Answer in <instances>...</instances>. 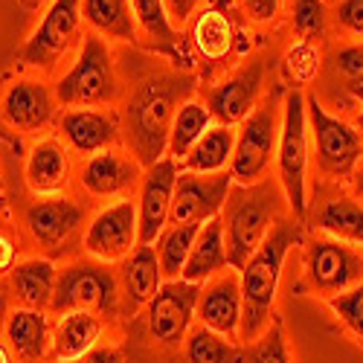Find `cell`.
I'll return each instance as SVG.
<instances>
[{
    "mask_svg": "<svg viewBox=\"0 0 363 363\" xmlns=\"http://www.w3.org/2000/svg\"><path fill=\"white\" fill-rule=\"evenodd\" d=\"M192 82L180 73H157L143 82L125 108V143L134 151V160L145 169L163 160L169 151V134L177 108L186 102Z\"/></svg>",
    "mask_w": 363,
    "mask_h": 363,
    "instance_id": "1",
    "label": "cell"
},
{
    "mask_svg": "<svg viewBox=\"0 0 363 363\" xmlns=\"http://www.w3.org/2000/svg\"><path fill=\"white\" fill-rule=\"evenodd\" d=\"M299 241V227L288 218H282L274 230L264 235L259 250L250 256V262L241 267V328H238V340L253 343L262 331L267 328L270 308H274L279 277H282V264L288 259V250Z\"/></svg>",
    "mask_w": 363,
    "mask_h": 363,
    "instance_id": "2",
    "label": "cell"
},
{
    "mask_svg": "<svg viewBox=\"0 0 363 363\" xmlns=\"http://www.w3.org/2000/svg\"><path fill=\"white\" fill-rule=\"evenodd\" d=\"M277 186L270 184H253L230 189V198L224 203V245H227V264L233 270H241L250 256L259 250L264 235L270 233V218L277 213Z\"/></svg>",
    "mask_w": 363,
    "mask_h": 363,
    "instance_id": "3",
    "label": "cell"
},
{
    "mask_svg": "<svg viewBox=\"0 0 363 363\" xmlns=\"http://www.w3.org/2000/svg\"><path fill=\"white\" fill-rule=\"evenodd\" d=\"M282 108L274 96H267L253 113L241 123V131L235 134V151L230 160V174L238 186L262 184L264 172L270 169L279 148V131H282Z\"/></svg>",
    "mask_w": 363,
    "mask_h": 363,
    "instance_id": "4",
    "label": "cell"
},
{
    "mask_svg": "<svg viewBox=\"0 0 363 363\" xmlns=\"http://www.w3.org/2000/svg\"><path fill=\"white\" fill-rule=\"evenodd\" d=\"M279 184L294 209V216L302 218L308 209L306 195V169H308V111L306 96L299 90H288L282 102V131H279Z\"/></svg>",
    "mask_w": 363,
    "mask_h": 363,
    "instance_id": "5",
    "label": "cell"
},
{
    "mask_svg": "<svg viewBox=\"0 0 363 363\" xmlns=\"http://www.w3.org/2000/svg\"><path fill=\"white\" fill-rule=\"evenodd\" d=\"M116 73L108 44L99 35H90L76 58V65L67 76L58 82L55 96L62 105L70 108H90V105H108L116 99Z\"/></svg>",
    "mask_w": 363,
    "mask_h": 363,
    "instance_id": "6",
    "label": "cell"
},
{
    "mask_svg": "<svg viewBox=\"0 0 363 363\" xmlns=\"http://www.w3.org/2000/svg\"><path fill=\"white\" fill-rule=\"evenodd\" d=\"M116 279L99 262H76L58 274L55 294L50 302L52 314H73V311H99L108 314L116 308Z\"/></svg>",
    "mask_w": 363,
    "mask_h": 363,
    "instance_id": "7",
    "label": "cell"
},
{
    "mask_svg": "<svg viewBox=\"0 0 363 363\" xmlns=\"http://www.w3.org/2000/svg\"><path fill=\"white\" fill-rule=\"evenodd\" d=\"M306 111L311 119V137H314V151H317V166L323 174L331 177H346L354 172L360 155H363V143L360 134L343 123V119L331 116L317 96L306 99Z\"/></svg>",
    "mask_w": 363,
    "mask_h": 363,
    "instance_id": "8",
    "label": "cell"
},
{
    "mask_svg": "<svg viewBox=\"0 0 363 363\" xmlns=\"http://www.w3.org/2000/svg\"><path fill=\"white\" fill-rule=\"evenodd\" d=\"M201 285L186 279H169L148 302V335L160 346H180L189 335V325L198 314Z\"/></svg>",
    "mask_w": 363,
    "mask_h": 363,
    "instance_id": "9",
    "label": "cell"
},
{
    "mask_svg": "<svg viewBox=\"0 0 363 363\" xmlns=\"http://www.w3.org/2000/svg\"><path fill=\"white\" fill-rule=\"evenodd\" d=\"M82 33V0H52L21 58L33 67H52Z\"/></svg>",
    "mask_w": 363,
    "mask_h": 363,
    "instance_id": "10",
    "label": "cell"
},
{
    "mask_svg": "<svg viewBox=\"0 0 363 363\" xmlns=\"http://www.w3.org/2000/svg\"><path fill=\"white\" fill-rule=\"evenodd\" d=\"M230 189H233L230 172H216V174L180 172L169 224H206L209 218H218L230 198Z\"/></svg>",
    "mask_w": 363,
    "mask_h": 363,
    "instance_id": "11",
    "label": "cell"
},
{
    "mask_svg": "<svg viewBox=\"0 0 363 363\" xmlns=\"http://www.w3.org/2000/svg\"><path fill=\"white\" fill-rule=\"evenodd\" d=\"M306 274L314 291L337 296L363 282V259L337 238H317L306 250Z\"/></svg>",
    "mask_w": 363,
    "mask_h": 363,
    "instance_id": "12",
    "label": "cell"
},
{
    "mask_svg": "<svg viewBox=\"0 0 363 363\" xmlns=\"http://www.w3.org/2000/svg\"><path fill=\"white\" fill-rule=\"evenodd\" d=\"M140 245V221L134 201H116L90 221L84 250L99 262H119Z\"/></svg>",
    "mask_w": 363,
    "mask_h": 363,
    "instance_id": "13",
    "label": "cell"
},
{
    "mask_svg": "<svg viewBox=\"0 0 363 363\" xmlns=\"http://www.w3.org/2000/svg\"><path fill=\"white\" fill-rule=\"evenodd\" d=\"M177 160L163 157L143 174L140 201H137V221H140V245H155L163 235L169 216H172V201L177 186Z\"/></svg>",
    "mask_w": 363,
    "mask_h": 363,
    "instance_id": "14",
    "label": "cell"
},
{
    "mask_svg": "<svg viewBox=\"0 0 363 363\" xmlns=\"http://www.w3.org/2000/svg\"><path fill=\"white\" fill-rule=\"evenodd\" d=\"M262 79H264V65L250 62L209 90L206 108L213 113V119H218V125L233 128L235 123H245V119L253 113V105L259 99Z\"/></svg>",
    "mask_w": 363,
    "mask_h": 363,
    "instance_id": "15",
    "label": "cell"
},
{
    "mask_svg": "<svg viewBox=\"0 0 363 363\" xmlns=\"http://www.w3.org/2000/svg\"><path fill=\"white\" fill-rule=\"evenodd\" d=\"M241 311H245V302H241V279L233 270H224V274L213 277L201 288V299H198L201 325L218 331L227 340H235L238 328H241Z\"/></svg>",
    "mask_w": 363,
    "mask_h": 363,
    "instance_id": "16",
    "label": "cell"
},
{
    "mask_svg": "<svg viewBox=\"0 0 363 363\" xmlns=\"http://www.w3.org/2000/svg\"><path fill=\"white\" fill-rule=\"evenodd\" d=\"M82 218H84L82 206L58 195L44 198L26 209V227L47 250H62V245H67V238L79 230Z\"/></svg>",
    "mask_w": 363,
    "mask_h": 363,
    "instance_id": "17",
    "label": "cell"
},
{
    "mask_svg": "<svg viewBox=\"0 0 363 363\" xmlns=\"http://www.w3.org/2000/svg\"><path fill=\"white\" fill-rule=\"evenodd\" d=\"M52 111H55L52 94L41 82L23 79V82L9 84V90L4 94V119L18 131L44 128L50 123Z\"/></svg>",
    "mask_w": 363,
    "mask_h": 363,
    "instance_id": "18",
    "label": "cell"
},
{
    "mask_svg": "<svg viewBox=\"0 0 363 363\" xmlns=\"http://www.w3.org/2000/svg\"><path fill=\"white\" fill-rule=\"evenodd\" d=\"M62 131H65L67 143L76 151H82V155H99V151H108V145L116 143V137H119V119L113 113L76 108V111L65 113Z\"/></svg>",
    "mask_w": 363,
    "mask_h": 363,
    "instance_id": "19",
    "label": "cell"
},
{
    "mask_svg": "<svg viewBox=\"0 0 363 363\" xmlns=\"http://www.w3.org/2000/svg\"><path fill=\"white\" fill-rule=\"evenodd\" d=\"M137 177H140L137 160L116 155V151H99V155H94L84 163L82 186L96 198H111V195H119L128 186H134Z\"/></svg>",
    "mask_w": 363,
    "mask_h": 363,
    "instance_id": "20",
    "label": "cell"
},
{
    "mask_svg": "<svg viewBox=\"0 0 363 363\" xmlns=\"http://www.w3.org/2000/svg\"><path fill=\"white\" fill-rule=\"evenodd\" d=\"M163 285V270L157 250L151 245H140L123 264V296H125V311L134 314L143 306H148L155 294Z\"/></svg>",
    "mask_w": 363,
    "mask_h": 363,
    "instance_id": "21",
    "label": "cell"
},
{
    "mask_svg": "<svg viewBox=\"0 0 363 363\" xmlns=\"http://www.w3.org/2000/svg\"><path fill=\"white\" fill-rule=\"evenodd\" d=\"M230 264H227V245H224V221L221 216L218 218H209L198 238H195V247L189 253V262L184 267V277L186 282H195V285H203L213 277L224 274Z\"/></svg>",
    "mask_w": 363,
    "mask_h": 363,
    "instance_id": "22",
    "label": "cell"
},
{
    "mask_svg": "<svg viewBox=\"0 0 363 363\" xmlns=\"http://www.w3.org/2000/svg\"><path fill=\"white\" fill-rule=\"evenodd\" d=\"M67 184V151L58 140H41L26 160V186L35 195H58Z\"/></svg>",
    "mask_w": 363,
    "mask_h": 363,
    "instance_id": "23",
    "label": "cell"
},
{
    "mask_svg": "<svg viewBox=\"0 0 363 363\" xmlns=\"http://www.w3.org/2000/svg\"><path fill=\"white\" fill-rule=\"evenodd\" d=\"M102 335V323L96 314L90 311H73L65 314L62 323L55 328V340H52V363H65L87 354L90 349H96V340Z\"/></svg>",
    "mask_w": 363,
    "mask_h": 363,
    "instance_id": "24",
    "label": "cell"
},
{
    "mask_svg": "<svg viewBox=\"0 0 363 363\" xmlns=\"http://www.w3.org/2000/svg\"><path fill=\"white\" fill-rule=\"evenodd\" d=\"M12 282H15V294H18V299L23 302V306L41 311V308H50L58 274H55L52 262H47V259H29V262L15 264Z\"/></svg>",
    "mask_w": 363,
    "mask_h": 363,
    "instance_id": "25",
    "label": "cell"
},
{
    "mask_svg": "<svg viewBox=\"0 0 363 363\" xmlns=\"http://www.w3.org/2000/svg\"><path fill=\"white\" fill-rule=\"evenodd\" d=\"M6 340L23 360H41L50 343L47 317L35 308H15L6 320Z\"/></svg>",
    "mask_w": 363,
    "mask_h": 363,
    "instance_id": "26",
    "label": "cell"
},
{
    "mask_svg": "<svg viewBox=\"0 0 363 363\" xmlns=\"http://www.w3.org/2000/svg\"><path fill=\"white\" fill-rule=\"evenodd\" d=\"M82 18L99 35H108V38L134 41L137 35L131 0H82Z\"/></svg>",
    "mask_w": 363,
    "mask_h": 363,
    "instance_id": "27",
    "label": "cell"
},
{
    "mask_svg": "<svg viewBox=\"0 0 363 363\" xmlns=\"http://www.w3.org/2000/svg\"><path fill=\"white\" fill-rule=\"evenodd\" d=\"M213 128V113L203 102L186 99L177 108L172 134H169V157L172 160H186V155L195 148V143Z\"/></svg>",
    "mask_w": 363,
    "mask_h": 363,
    "instance_id": "28",
    "label": "cell"
},
{
    "mask_svg": "<svg viewBox=\"0 0 363 363\" xmlns=\"http://www.w3.org/2000/svg\"><path fill=\"white\" fill-rule=\"evenodd\" d=\"M235 151V131L230 125H213L186 155V169L198 174H216L224 172Z\"/></svg>",
    "mask_w": 363,
    "mask_h": 363,
    "instance_id": "29",
    "label": "cell"
},
{
    "mask_svg": "<svg viewBox=\"0 0 363 363\" xmlns=\"http://www.w3.org/2000/svg\"><path fill=\"white\" fill-rule=\"evenodd\" d=\"M317 227L335 235L337 241L349 245H363V206L352 198H335L320 206Z\"/></svg>",
    "mask_w": 363,
    "mask_h": 363,
    "instance_id": "30",
    "label": "cell"
},
{
    "mask_svg": "<svg viewBox=\"0 0 363 363\" xmlns=\"http://www.w3.org/2000/svg\"><path fill=\"white\" fill-rule=\"evenodd\" d=\"M203 224H172L157 245V259H160V270L166 282L169 279H180L184 277V267L189 262V253L195 247V238L201 233Z\"/></svg>",
    "mask_w": 363,
    "mask_h": 363,
    "instance_id": "31",
    "label": "cell"
},
{
    "mask_svg": "<svg viewBox=\"0 0 363 363\" xmlns=\"http://www.w3.org/2000/svg\"><path fill=\"white\" fill-rule=\"evenodd\" d=\"M184 360L186 363H241V349L233 346L218 331L198 325L184 340Z\"/></svg>",
    "mask_w": 363,
    "mask_h": 363,
    "instance_id": "32",
    "label": "cell"
},
{
    "mask_svg": "<svg viewBox=\"0 0 363 363\" xmlns=\"http://www.w3.org/2000/svg\"><path fill=\"white\" fill-rule=\"evenodd\" d=\"M192 44L203 58H227L233 50V23L224 12L209 9L203 12L192 26Z\"/></svg>",
    "mask_w": 363,
    "mask_h": 363,
    "instance_id": "33",
    "label": "cell"
},
{
    "mask_svg": "<svg viewBox=\"0 0 363 363\" xmlns=\"http://www.w3.org/2000/svg\"><path fill=\"white\" fill-rule=\"evenodd\" d=\"M131 9H134L137 26L151 41L163 50H174L177 33L172 26V18H169V9H166L163 0H131Z\"/></svg>",
    "mask_w": 363,
    "mask_h": 363,
    "instance_id": "34",
    "label": "cell"
},
{
    "mask_svg": "<svg viewBox=\"0 0 363 363\" xmlns=\"http://www.w3.org/2000/svg\"><path fill=\"white\" fill-rule=\"evenodd\" d=\"M317 70H320V50L311 41L294 44L282 58V76L291 84V90H296L302 84H311Z\"/></svg>",
    "mask_w": 363,
    "mask_h": 363,
    "instance_id": "35",
    "label": "cell"
},
{
    "mask_svg": "<svg viewBox=\"0 0 363 363\" xmlns=\"http://www.w3.org/2000/svg\"><path fill=\"white\" fill-rule=\"evenodd\" d=\"M241 363H291L282 328L279 325L264 328L253 343H247L241 349Z\"/></svg>",
    "mask_w": 363,
    "mask_h": 363,
    "instance_id": "36",
    "label": "cell"
},
{
    "mask_svg": "<svg viewBox=\"0 0 363 363\" xmlns=\"http://www.w3.org/2000/svg\"><path fill=\"white\" fill-rule=\"evenodd\" d=\"M328 306L340 317V323L363 343V282H357L354 288H349L337 296H331Z\"/></svg>",
    "mask_w": 363,
    "mask_h": 363,
    "instance_id": "37",
    "label": "cell"
},
{
    "mask_svg": "<svg viewBox=\"0 0 363 363\" xmlns=\"http://www.w3.org/2000/svg\"><path fill=\"white\" fill-rule=\"evenodd\" d=\"M291 21L299 35H320L325 29V4L323 0H294Z\"/></svg>",
    "mask_w": 363,
    "mask_h": 363,
    "instance_id": "38",
    "label": "cell"
},
{
    "mask_svg": "<svg viewBox=\"0 0 363 363\" xmlns=\"http://www.w3.org/2000/svg\"><path fill=\"white\" fill-rule=\"evenodd\" d=\"M337 70L346 76V84L354 87L363 82V47H346L337 52Z\"/></svg>",
    "mask_w": 363,
    "mask_h": 363,
    "instance_id": "39",
    "label": "cell"
},
{
    "mask_svg": "<svg viewBox=\"0 0 363 363\" xmlns=\"http://www.w3.org/2000/svg\"><path fill=\"white\" fill-rule=\"evenodd\" d=\"M337 26L352 35H363V0H340L335 9Z\"/></svg>",
    "mask_w": 363,
    "mask_h": 363,
    "instance_id": "40",
    "label": "cell"
},
{
    "mask_svg": "<svg viewBox=\"0 0 363 363\" xmlns=\"http://www.w3.org/2000/svg\"><path fill=\"white\" fill-rule=\"evenodd\" d=\"M279 9H282V0H245V12L256 23L274 21L279 15Z\"/></svg>",
    "mask_w": 363,
    "mask_h": 363,
    "instance_id": "41",
    "label": "cell"
},
{
    "mask_svg": "<svg viewBox=\"0 0 363 363\" xmlns=\"http://www.w3.org/2000/svg\"><path fill=\"white\" fill-rule=\"evenodd\" d=\"M65 363H123V352L113 346H102V349H90L87 354L76 360H65Z\"/></svg>",
    "mask_w": 363,
    "mask_h": 363,
    "instance_id": "42",
    "label": "cell"
},
{
    "mask_svg": "<svg viewBox=\"0 0 363 363\" xmlns=\"http://www.w3.org/2000/svg\"><path fill=\"white\" fill-rule=\"evenodd\" d=\"M163 4H166V9H169V18H172V21L184 23V21L195 12L198 0H163Z\"/></svg>",
    "mask_w": 363,
    "mask_h": 363,
    "instance_id": "43",
    "label": "cell"
},
{
    "mask_svg": "<svg viewBox=\"0 0 363 363\" xmlns=\"http://www.w3.org/2000/svg\"><path fill=\"white\" fill-rule=\"evenodd\" d=\"M12 264H15V247L6 235H0V274L12 270Z\"/></svg>",
    "mask_w": 363,
    "mask_h": 363,
    "instance_id": "44",
    "label": "cell"
},
{
    "mask_svg": "<svg viewBox=\"0 0 363 363\" xmlns=\"http://www.w3.org/2000/svg\"><path fill=\"white\" fill-rule=\"evenodd\" d=\"M0 363H12V357H9V349L0 343Z\"/></svg>",
    "mask_w": 363,
    "mask_h": 363,
    "instance_id": "45",
    "label": "cell"
},
{
    "mask_svg": "<svg viewBox=\"0 0 363 363\" xmlns=\"http://www.w3.org/2000/svg\"><path fill=\"white\" fill-rule=\"evenodd\" d=\"M21 4H23L26 9H38V6L44 4V0H21Z\"/></svg>",
    "mask_w": 363,
    "mask_h": 363,
    "instance_id": "46",
    "label": "cell"
},
{
    "mask_svg": "<svg viewBox=\"0 0 363 363\" xmlns=\"http://www.w3.org/2000/svg\"><path fill=\"white\" fill-rule=\"evenodd\" d=\"M354 192H357V195H363V172L354 177Z\"/></svg>",
    "mask_w": 363,
    "mask_h": 363,
    "instance_id": "47",
    "label": "cell"
},
{
    "mask_svg": "<svg viewBox=\"0 0 363 363\" xmlns=\"http://www.w3.org/2000/svg\"><path fill=\"white\" fill-rule=\"evenodd\" d=\"M349 90H352V94H354L357 99H363V82H360V84H354V87H349Z\"/></svg>",
    "mask_w": 363,
    "mask_h": 363,
    "instance_id": "48",
    "label": "cell"
},
{
    "mask_svg": "<svg viewBox=\"0 0 363 363\" xmlns=\"http://www.w3.org/2000/svg\"><path fill=\"white\" fill-rule=\"evenodd\" d=\"M357 134H360V143H363V111H360V116H357Z\"/></svg>",
    "mask_w": 363,
    "mask_h": 363,
    "instance_id": "49",
    "label": "cell"
},
{
    "mask_svg": "<svg viewBox=\"0 0 363 363\" xmlns=\"http://www.w3.org/2000/svg\"><path fill=\"white\" fill-rule=\"evenodd\" d=\"M0 189H4V180H0Z\"/></svg>",
    "mask_w": 363,
    "mask_h": 363,
    "instance_id": "50",
    "label": "cell"
}]
</instances>
